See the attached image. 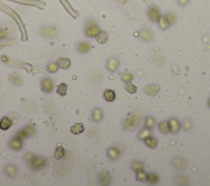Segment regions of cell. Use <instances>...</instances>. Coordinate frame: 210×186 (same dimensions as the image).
Returning a JSON list of instances; mask_svg holds the SVG:
<instances>
[{"instance_id": "6da1fadb", "label": "cell", "mask_w": 210, "mask_h": 186, "mask_svg": "<svg viewBox=\"0 0 210 186\" xmlns=\"http://www.w3.org/2000/svg\"><path fill=\"white\" fill-rule=\"evenodd\" d=\"M147 15L149 17V18H150L152 22H157L159 20V18H160V17H161L160 12H159V10H158L157 8H155V7L150 8V9L148 10Z\"/></svg>"}, {"instance_id": "7a4b0ae2", "label": "cell", "mask_w": 210, "mask_h": 186, "mask_svg": "<svg viewBox=\"0 0 210 186\" xmlns=\"http://www.w3.org/2000/svg\"><path fill=\"white\" fill-rule=\"evenodd\" d=\"M95 39L99 44H105L109 40V33L105 30H99L97 35L95 36Z\"/></svg>"}, {"instance_id": "3957f363", "label": "cell", "mask_w": 210, "mask_h": 186, "mask_svg": "<svg viewBox=\"0 0 210 186\" xmlns=\"http://www.w3.org/2000/svg\"><path fill=\"white\" fill-rule=\"evenodd\" d=\"M119 66V62L117 61V58L115 57H111L108 60V62H107V68L109 71L113 72L117 69V67Z\"/></svg>"}, {"instance_id": "277c9868", "label": "cell", "mask_w": 210, "mask_h": 186, "mask_svg": "<svg viewBox=\"0 0 210 186\" xmlns=\"http://www.w3.org/2000/svg\"><path fill=\"white\" fill-rule=\"evenodd\" d=\"M99 31V26L96 25H91L89 27H87L86 30V34L88 37H95L97 35V34Z\"/></svg>"}, {"instance_id": "5b68a950", "label": "cell", "mask_w": 210, "mask_h": 186, "mask_svg": "<svg viewBox=\"0 0 210 186\" xmlns=\"http://www.w3.org/2000/svg\"><path fill=\"white\" fill-rule=\"evenodd\" d=\"M187 166V163L186 160L182 157H176L173 160V167L176 168L177 170L179 169H183Z\"/></svg>"}, {"instance_id": "8992f818", "label": "cell", "mask_w": 210, "mask_h": 186, "mask_svg": "<svg viewBox=\"0 0 210 186\" xmlns=\"http://www.w3.org/2000/svg\"><path fill=\"white\" fill-rule=\"evenodd\" d=\"M145 93L148 95L153 97V96L156 95L159 92V86L156 85H148L145 87Z\"/></svg>"}, {"instance_id": "52a82bcc", "label": "cell", "mask_w": 210, "mask_h": 186, "mask_svg": "<svg viewBox=\"0 0 210 186\" xmlns=\"http://www.w3.org/2000/svg\"><path fill=\"white\" fill-rule=\"evenodd\" d=\"M158 22L159 28L162 30H167L168 28H169V26H171V23L169 22L168 19L167 18L165 15L161 16L159 20L158 21Z\"/></svg>"}, {"instance_id": "ba28073f", "label": "cell", "mask_w": 210, "mask_h": 186, "mask_svg": "<svg viewBox=\"0 0 210 186\" xmlns=\"http://www.w3.org/2000/svg\"><path fill=\"white\" fill-rule=\"evenodd\" d=\"M12 125V121L7 116L3 117L0 121V129L3 130H8Z\"/></svg>"}, {"instance_id": "9c48e42d", "label": "cell", "mask_w": 210, "mask_h": 186, "mask_svg": "<svg viewBox=\"0 0 210 186\" xmlns=\"http://www.w3.org/2000/svg\"><path fill=\"white\" fill-rule=\"evenodd\" d=\"M169 126H170V130L173 133H177L181 128L180 122L176 119V118H172L169 121Z\"/></svg>"}, {"instance_id": "30bf717a", "label": "cell", "mask_w": 210, "mask_h": 186, "mask_svg": "<svg viewBox=\"0 0 210 186\" xmlns=\"http://www.w3.org/2000/svg\"><path fill=\"white\" fill-rule=\"evenodd\" d=\"M57 65H58V67L66 70V69H68V68L70 67V66H71V60L68 59V58H63V57H62V58L58 59V61H57Z\"/></svg>"}, {"instance_id": "8fae6325", "label": "cell", "mask_w": 210, "mask_h": 186, "mask_svg": "<svg viewBox=\"0 0 210 186\" xmlns=\"http://www.w3.org/2000/svg\"><path fill=\"white\" fill-rule=\"evenodd\" d=\"M85 127L82 123H76L73 126L71 127V132L74 134H80L84 132Z\"/></svg>"}, {"instance_id": "7c38bea8", "label": "cell", "mask_w": 210, "mask_h": 186, "mask_svg": "<svg viewBox=\"0 0 210 186\" xmlns=\"http://www.w3.org/2000/svg\"><path fill=\"white\" fill-rule=\"evenodd\" d=\"M104 98L108 102H113L116 98V93L112 89H106L104 93Z\"/></svg>"}, {"instance_id": "4fadbf2b", "label": "cell", "mask_w": 210, "mask_h": 186, "mask_svg": "<svg viewBox=\"0 0 210 186\" xmlns=\"http://www.w3.org/2000/svg\"><path fill=\"white\" fill-rule=\"evenodd\" d=\"M9 145L11 147L12 149H16V150H19V149H22V143L20 137H17L13 139H12L10 143H9Z\"/></svg>"}, {"instance_id": "5bb4252c", "label": "cell", "mask_w": 210, "mask_h": 186, "mask_svg": "<svg viewBox=\"0 0 210 186\" xmlns=\"http://www.w3.org/2000/svg\"><path fill=\"white\" fill-rule=\"evenodd\" d=\"M52 88H53V86H52V82L49 79H44L42 80V89H44V91L50 92Z\"/></svg>"}, {"instance_id": "9a60e30c", "label": "cell", "mask_w": 210, "mask_h": 186, "mask_svg": "<svg viewBox=\"0 0 210 186\" xmlns=\"http://www.w3.org/2000/svg\"><path fill=\"white\" fill-rule=\"evenodd\" d=\"M158 128L160 132L163 133V134H168L171 130H170V126H169V122L168 121H162L159 123L158 125Z\"/></svg>"}, {"instance_id": "2e32d148", "label": "cell", "mask_w": 210, "mask_h": 186, "mask_svg": "<svg viewBox=\"0 0 210 186\" xmlns=\"http://www.w3.org/2000/svg\"><path fill=\"white\" fill-rule=\"evenodd\" d=\"M145 143L148 147H150L151 149H154L156 148V146L158 144V140L155 139V138L153 137H147L145 139Z\"/></svg>"}, {"instance_id": "e0dca14e", "label": "cell", "mask_w": 210, "mask_h": 186, "mask_svg": "<svg viewBox=\"0 0 210 186\" xmlns=\"http://www.w3.org/2000/svg\"><path fill=\"white\" fill-rule=\"evenodd\" d=\"M140 38L142 39L143 40H150L151 38H152V34L150 32V30H146V29H142L140 30Z\"/></svg>"}, {"instance_id": "ac0fdd59", "label": "cell", "mask_w": 210, "mask_h": 186, "mask_svg": "<svg viewBox=\"0 0 210 186\" xmlns=\"http://www.w3.org/2000/svg\"><path fill=\"white\" fill-rule=\"evenodd\" d=\"M67 89H68V85L65 83H62L59 85L58 86L57 89V93H58L60 96L63 97L67 94Z\"/></svg>"}, {"instance_id": "d6986e66", "label": "cell", "mask_w": 210, "mask_h": 186, "mask_svg": "<svg viewBox=\"0 0 210 186\" xmlns=\"http://www.w3.org/2000/svg\"><path fill=\"white\" fill-rule=\"evenodd\" d=\"M100 180L103 185H109L110 183V175L107 171H103L100 175Z\"/></svg>"}, {"instance_id": "ffe728a7", "label": "cell", "mask_w": 210, "mask_h": 186, "mask_svg": "<svg viewBox=\"0 0 210 186\" xmlns=\"http://www.w3.org/2000/svg\"><path fill=\"white\" fill-rule=\"evenodd\" d=\"M92 116H93V120H94V121L99 122L103 118V112H102L100 109H95V110H94L93 113H92Z\"/></svg>"}, {"instance_id": "44dd1931", "label": "cell", "mask_w": 210, "mask_h": 186, "mask_svg": "<svg viewBox=\"0 0 210 186\" xmlns=\"http://www.w3.org/2000/svg\"><path fill=\"white\" fill-rule=\"evenodd\" d=\"M65 155V149L62 147L61 145H58L57 147L56 150H55V153H54V156L56 157L57 159H60L63 157Z\"/></svg>"}, {"instance_id": "7402d4cb", "label": "cell", "mask_w": 210, "mask_h": 186, "mask_svg": "<svg viewBox=\"0 0 210 186\" xmlns=\"http://www.w3.org/2000/svg\"><path fill=\"white\" fill-rule=\"evenodd\" d=\"M125 89L127 91L128 93H135L137 92V87L134 85L133 84H131V82L126 83V85H125Z\"/></svg>"}, {"instance_id": "603a6c76", "label": "cell", "mask_w": 210, "mask_h": 186, "mask_svg": "<svg viewBox=\"0 0 210 186\" xmlns=\"http://www.w3.org/2000/svg\"><path fill=\"white\" fill-rule=\"evenodd\" d=\"M77 49L81 52H86L90 50V45L86 42H82L77 46Z\"/></svg>"}, {"instance_id": "cb8c5ba5", "label": "cell", "mask_w": 210, "mask_h": 186, "mask_svg": "<svg viewBox=\"0 0 210 186\" xmlns=\"http://www.w3.org/2000/svg\"><path fill=\"white\" fill-rule=\"evenodd\" d=\"M118 151L116 149H109V150H108V155H109V157L111 158V159H113V160H115V159H117V157H118Z\"/></svg>"}, {"instance_id": "d4e9b609", "label": "cell", "mask_w": 210, "mask_h": 186, "mask_svg": "<svg viewBox=\"0 0 210 186\" xmlns=\"http://www.w3.org/2000/svg\"><path fill=\"white\" fill-rule=\"evenodd\" d=\"M136 180H139V181H145L147 180V174L143 171H137L136 173Z\"/></svg>"}, {"instance_id": "484cf974", "label": "cell", "mask_w": 210, "mask_h": 186, "mask_svg": "<svg viewBox=\"0 0 210 186\" xmlns=\"http://www.w3.org/2000/svg\"><path fill=\"white\" fill-rule=\"evenodd\" d=\"M155 126V120L152 116H149L145 119V126L148 129H152Z\"/></svg>"}, {"instance_id": "4316f807", "label": "cell", "mask_w": 210, "mask_h": 186, "mask_svg": "<svg viewBox=\"0 0 210 186\" xmlns=\"http://www.w3.org/2000/svg\"><path fill=\"white\" fill-rule=\"evenodd\" d=\"M131 167H132V169H133L134 171L137 172V171H142L143 169H144V166H143V164L141 163V162H132V164H131Z\"/></svg>"}, {"instance_id": "83f0119b", "label": "cell", "mask_w": 210, "mask_h": 186, "mask_svg": "<svg viewBox=\"0 0 210 186\" xmlns=\"http://www.w3.org/2000/svg\"><path fill=\"white\" fill-rule=\"evenodd\" d=\"M150 135V131L149 129H144L142 130L139 134V138L140 139H145L147 137H149Z\"/></svg>"}, {"instance_id": "f1b7e54d", "label": "cell", "mask_w": 210, "mask_h": 186, "mask_svg": "<svg viewBox=\"0 0 210 186\" xmlns=\"http://www.w3.org/2000/svg\"><path fill=\"white\" fill-rule=\"evenodd\" d=\"M147 180H149L151 183H157L158 181V177L154 173H150L147 175Z\"/></svg>"}, {"instance_id": "f546056e", "label": "cell", "mask_w": 210, "mask_h": 186, "mask_svg": "<svg viewBox=\"0 0 210 186\" xmlns=\"http://www.w3.org/2000/svg\"><path fill=\"white\" fill-rule=\"evenodd\" d=\"M133 80V75L130 73H124L122 75V80L125 83H128V82H131V80Z\"/></svg>"}, {"instance_id": "4dcf8cb0", "label": "cell", "mask_w": 210, "mask_h": 186, "mask_svg": "<svg viewBox=\"0 0 210 186\" xmlns=\"http://www.w3.org/2000/svg\"><path fill=\"white\" fill-rule=\"evenodd\" d=\"M7 172H8V175H10L11 176H14L16 175V173H17L15 167L13 166H11V165L8 166V167H7Z\"/></svg>"}, {"instance_id": "1f68e13d", "label": "cell", "mask_w": 210, "mask_h": 186, "mask_svg": "<svg viewBox=\"0 0 210 186\" xmlns=\"http://www.w3.org/2000/svg\"><path fill=\"white\" fill-rule=\"evenodd\" d=\"M165 16L167 17V18L168 19L169 22L171 23V25L175 22L176 19H175V17H174V15H173V14H171V13H168V14H167V15H165Z\"/></svg>"}, {"instance_id": "d6a6232c", "label": "cell", "mask_w": 210, "mask_h": 186, "mask_svg": "<svg viewBox=\"0 0 210 186\" xmlns=\"http://www.w3.org/2000/svg\"><path fill=\"white\" fill-rule=\"evenodd\" d=\"M58 65L57 64H50L49 66V71H51V72H56L57 71H58Z\"/></svg>"}, {"instance_id": "836d02e7", "label": "cell", "mask_w": 210, "mask_h": 186, "mask_svg": "<svg viewBox=\"0 0 210 186\" xmlns=\"http://www.w3.org/2000/svg\"><path fill=\"white\" fill-rule=\"evenodd\" d=\"M190 2V0H177V4L179 6L184 7L186 5H187L188 3Z\"/></svg>"}, {"instance_id": "e575fe53", "label": "cell", "mask_w": 210, "mask_h": 186, "mask_svg": "<svg viewBox=\"0 0 210 186\" xmlns=\"http://www.w3.org/2000/svg\"><path fill=\"white\" fill-rule=\"evenodd\" d=\"M208 105H209V106L210 107V98L209 99V101H208Z\"/></svg>"}]
</instances>
